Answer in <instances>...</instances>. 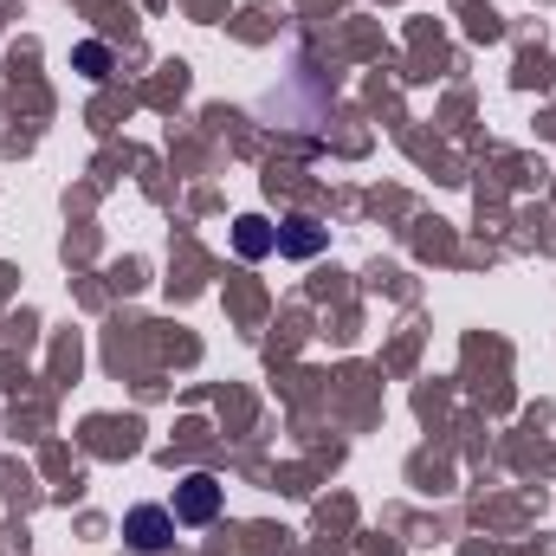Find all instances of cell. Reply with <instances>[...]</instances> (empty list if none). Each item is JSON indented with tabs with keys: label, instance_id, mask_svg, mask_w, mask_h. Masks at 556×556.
<instances>
[{
	"label": "cell",
	"instance_id": "cell-3",
	"mask_svg": "<svg viewBox=\"0 0 556 556\" xmlns=\"http://www.w3.org/2000/svg\"><path fill=\"white\" fill-rule=\"evenodd\" d=\"M233 247H240L247 260H260V253H273V247H278V227H266L260 214H247V220H240V233H233Z\"/></svg>",
	"mask_w": 556,
	"mask_h": 556
},
{
	"label": "cell",
	"instance_id": "cell-4",
	"mask_svg": "<svg viewBox=\"0 0 556 556\" xmlns=\"http://www.w3.org/2000/svg\"><path fill=\"white\" fill-rule=\"evenodd\" d=\"M278 247H285V253H298V260H304V253H317V247H324V233H317V227H311V220H285V233H278Z\"/></svg>",
	"mask_w": 556,
	"mask_h": 556
},
{
	"label": "cell",
	"instance_id": "cell-5",
	"mask_svg": "<svg viewBox=\"0 0 556 556\" xmlns=\"http://www.w3.org/2000/svg\"><path fill=\"white\" fill-rule=\"evenodd\" d=\"M78 65H85L91 78H104V65H111V52H104V46H78Z\"/></svg>",
	"mask_w": 556,
	"mask_h": 556
},
{
	"label": "cell",
	"instance_id": "cell-1",
	"mask_svg": "<svg viewBox=\"0 0 556 556\" xmlns=\"http://www.w3.org/2000/svg\"><path fill=\"white\" fill-rule=\"evenodd\" d=\"M220 511V479L214 472H188L175 485V525H207Z\"/></svg>",
	"mask_w": 556,
	"mask_h": 556
},
{
	"label": "cell",
	"instance_id": "cell-2",
	"mask_svg": "<svg viewBox=\"0 0 556 556\" xmlns=\"http://www.w3.org/2000/svg\"><path fill=\"white\" fill-rule=\"evenodd\" d=\"M124 538H130L137 551H168V544H175V511H162V505H137V511L124 518Z\"/></svg>",
	"mask_w": 556,
	"mask_h": 556
}]
</instances>
